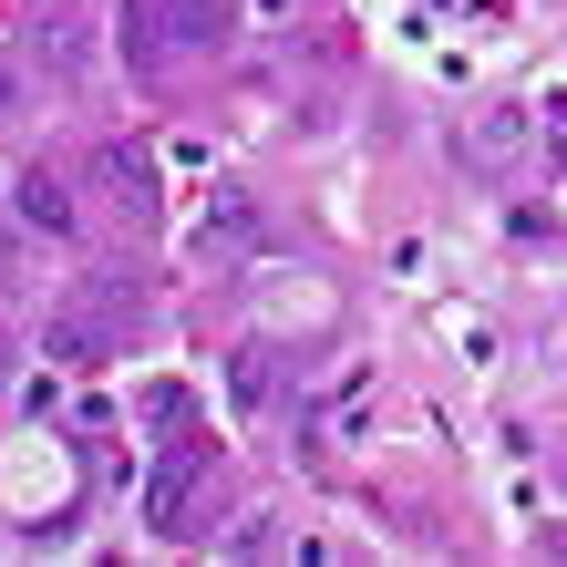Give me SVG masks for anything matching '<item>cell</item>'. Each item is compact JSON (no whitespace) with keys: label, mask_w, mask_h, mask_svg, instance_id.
<instances>
[{"label":"cell","mask_w":567,"mask_h":567,"mask_svg":"<svg viewBox=\"0 0 567 567\" xmlns=\"http://www.w3.org/2000/svg\"><path fill=\"white\" fill-rule=\"evenodd\" d=\"M238 31V0H124V62L135 73H176V62L217 52Z\"/></svg>","instance_id":"obj_1"},{"label":"cell","mask_w":567,"mask_h":567,"mask_svg":"<svg viewBox=\"0 0 567 567\" xmlns=\"http://www.w3.org/2000/svg\"><path fill=\"white\" fill-rule=\"evenodd\" d=\"M42 351H52V361H104V351H124V320H114L93 289H73V299H52Z\"/></svg>","instance_id":"obj_2"},{"label":"cell","mask_w":567,"mask_h":567,"mask_svg":"<svg viewBox=\"0 0 567 567\" xmlns=\"http://www.w3.org/2000/svg\"><path fill=\"white\" fill-rule=\"evenodd\" d=\"M207 444H186L176 464H165V475L145 485V516H155V537H196V485H207Z\"/></svg>","instance_id":"obj_3"},{"label":"cell","mask_w":567,"mask_h":567,"mask_svg":"<svg viewBox=\"0 0 567 567\" xmlns=\"http://www.w3.org/2000/svg\"><path fill=\"white\" fill-rule=\"evenodd\" d=\"M31 62L52 83H83V11H31Z\"/></svg>","instance_id":"obj_4"},{"label":"cell","mask_w":567,"mask_h":567,"mask_svg":"<svg viewBox=\"0 0 567 567\" xmlns=\"http://www.w3.org/2000/svg\"><path fill=\"white\" fill-rule=\"evenodd\" d=\"M104 186H114V207L135 217V227L155 217V165H145L135 145H104Z\"/></svg>","instance_id":"obj_5"},{"label":"cell","mask_w":567,"mask_h":567,"mask_svg":"<svg viewBox=\"0 0 567 567\" xmlns=\"http://www.w3.org/2000/svg\"><path fill=\"white\" fill-rule=\"evenodd\" d=\"M464 145H475V165H516V145H526V104H485Z\"/></svg>","instance_id":"obj_6"},{"label":"cell","mask_w":567,"mask_h":567,"mask_svg":"<svg viewBox=\"0 0 567 567\" xmlns=\"http://www.w3.org/2000/svg\"><path fill=\"white\" fill-rule=\"evenodd\" d=\"M21 217L42 227V238H62V227H73V196H62V176H21Z\"/></svg>","instance_id":"obj_7"},{"label":"cell","mask_w":567,"mask_h":567,"mask_svg":"<svg viewBox=\"0 0 567 567\" xmlns=\"http://www.w3.org/2000/svg\"><path fill=\"white\" fill-rule=\"evenodd\" d=\"M238 238H258V207L248 196H217V217L196 227V248H238Z\"/></svg>","instance_id":"obj_8"},{"label":"cell","mask_w":567,"mask_h":567,"mask_svg":"<svg viewBox=\"0 0 567 567\" xmlns=\"http://www.w3.org/2000/svg\"><path fill=\"white\" fill-rule=\"evenodd\" d=\"M238 403H248V413L269 403V351H238Z\"/></svg>","instance_id":"obj_9"},{"label":"cell","mask_w":567,"mask_h":567,"mask_svg":"<svg viewBox=\"0 0 567 567\" xmlns=\"http://www.w3.org/2000/svg\"><path fill=\"white\" fill-rule=\"evenodd\" d=\"M11 114H21V62L0 52V124H11Z\"/></svg>","instance_id":"obj_10"},{"label":"cell","mask_w":567,"mask_h":567,"mask_svg":"<svg viewBox=\"0 0 567 567\" xmlns=\"http://www.w3.org/2000/svg\"><path fill=\"white\" fill-rule=\"evenodd\" d=\"M31 11H83V0H31Z\"/></svg>","instance_id":"obj_11"}]
</instances>
